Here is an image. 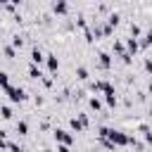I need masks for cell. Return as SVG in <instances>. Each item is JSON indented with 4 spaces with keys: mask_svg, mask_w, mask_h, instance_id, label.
I'll list each match as a JSON object with an SVG mask.
<instances>
[{
    "mask_svg": "<svg viewBox=\"0 0 152 152\" xmlns=\"http://www.w3.org/2000/svg\"><path fill=\"white\" fill-rule=\"evenodd\" d=\"M48 69H50L52 74L59 69V59H57V55H48Z\"/></svg>",
    "mask_w": 152,
    "mask_h": 152,
    "instance_id": "8992f818",
    "label": "cell"
},
{
    "mask_svg": "<svg viewBox=\"0 0 152 152\" xmlns=\"http://www.w3.org/2000/svg\"><path fill=\"white\" fill-rule=\"evenodd\" d=\"M97 66H100V69H109V66H112V57H109L107 52H100V55H97Z\"/></svg>",
    "mask_w": 152,
    "mask_h": 152,
    "instance_id": "277c9868",
    "label": "cell"
},
{
    "mask_svg": "<svg viewBox=\"0 0 152 152\" xmlns=\"http://www.w3.org/2000/svg\"><path fill=\"white\" fill-rule=\"evenodd\" d=\"M88 104H90V109H95V112H97V109H102V104H100V100H97V97H90V100H88Z\"/></svg>",
    "mask_w": 152,
    "mask_h": 152,
    "instance_id": "5bb4252c",
    "label": "cell"
},
{
    "mask_svg": "<svg viewBox=\"0 0 152 152\" xmlns=\"http://www.w3.org/2000/svg\"><path fill=\"white\" fill-rule=\"evenodd\" d=\"M0 88H5V90L10 88V76H7L5 71H0Z\"/></svg>",
    "mask_w": 152,
    "mask_h": 152,
    "instance_id": "30bf717a",
    "label": "cell"
},
{
    "mask_svg": "<svg viewBox=\"0 0 152 152\" xmlns=\"http://www.w3.org/2000/svg\"><path fill=\"white\" fill-rule=\"evenodd\" d=\"M0 116H2V119H12V107L2 104V107H0Z\"/></svg>",
    "mask_w": 152,
    "mask_h": 152,
    "instance_id": "9c48e42d",
    "label": "cell"
},
{
    "mask_svg": "<svg viewBox=\"0 0 152 152\" xmlns=\"http://www.w3.org/2000/svg\"><path fill=\"white\" fill-rule=\"evenodd\" d=\"M55 140L59 142V145H71V135H69V131H64V128H55Z\"/></svg>",
    "mask_w": 152,
    "mask_h": 152,
    "instance_id": "3957f363",
    "label": "cell"
},
{
    "mask_svg": "<svg viewBox=\"0 0 152 152\" xmlns=\"http://www.w3.org/2000/svg\"><path fill=\"white\" fill-rule=\"evenodd\" d=\"M109 142L116 147V145H128V135H124L121 131H114V128H109Z\"/></svg>",
    "mask_w": 152,
    "mask_h": 152,
    "instance_id": "6da1fadb",
    "label": "cell"
},
{
    "mask_svg": "<svg viewBox=\"0 0 152 152\" xmlns=\"http://www.w3.org/2000/svg\"><path fill=\"white\" fill-rule=\"evenodd\" d=\"M45 57H43V52H40V48H33L31 50V64H40Z\"/></svg>",
    "mask_w": 152,
    "mask_h": 152,
    "instance_id": "5b68a950",
    "label": "cell"
},
{
    "mask_svg": "<svg viewBox=\"0 0 152 152\" xmlns=\"http://www.w3.org/2000/svg\"><path fill=\"white\" fill-rule=\"evenodd\" d=\"M104 100H107V104H109V107H114V104H116V93H114V90H112V93H107V95H104Z\"/></svg>",
    "mask_w": 152,
    "mask_h": 152,
    "instance_id": "7c38bea8",
    "label": "cell"
},
{
    "mask_svg": "<svg viewBox=\"0 0 152 152\" xmlns=\"http://www.w3.org/2000/svg\"><path fill=\"white\" fill-rule=\"evenodd\" d=\"M57 152H71L69 145H57Z\"/></svg>",
    "mask_w": 152,
    "mask_h": 152,
    "instance_id": "ac0fdd59",
    "label": "cell"
},
{
    "mask_svg": "<svg viewBox=\"0 0 152 152\" xmlns=\"http://www.w3.org/2000/svg\"><path fill=\"white\" fill-rule=\"evenodd\" d=\"M7 95H10L12 102H24V100H26L24 88H17V86H10V88H7Z\"/></svg>",
    "mask_w": 152,
    "mask_h": 152,
    "instance_id": "7a4b0ae2",
    "label": "cell"
},
{
    "mask_svg": "<svg viewBox=\"0 0 152 152\" xmlns=\"http://www.w3.org/2000/svg\"><path fill=\"white\" fill-rule=\"evenodd\" d=\"M21 45H24L21 36H14V38H12V48H21Z\"/></svg>",
    "mask_w": 152,
    "mask_h": 152,
    "instance_id": "9a60e30c",
    "label": "cell"
},
{
    "mask_svg": "<svg viewBox=\"0 0 152 152\" xmlns=\"http://www.w3.org/2000/svg\"><path fill=\"white\" fill-rule=\"evenodd\" d=\"M145 69H147V71L152 74V59H145Z\"/></svg>",
    "mask_w": 152,
    "mask_h": 152,
    "instance_id": "d6986e66",
    "label": "cell"
},
{
    "mask_svg": "<svg viewBox=\"0 0 152 152\" xmlns=\"http://www.w3.org/2000/svg\"><path fill=\"white\" fill-rule=\"evenodd\" d=\"M76 76H78L81 81H88V69H86V66H78V69H76Z\"/></svg>",
    "mask_w": 152,
    "mask_h": 152,
    "instance_id": "8fae6325",
    "label": "cell"
},
{
    "mask_svg": "<svg viewBox=\"0 0 152 152\" xmlns=\"http://www.w3.org/2000/svg\"><path fill=\"white\" fill-rule=\"evenodd\" d=\"M128 50H131V52L138 50V40H135V38H128Z\"/></svg>",
    "mask_w": 152,
    "mask_h": 152,
    "instance_id": "2e32d148",
    "label": "cell"
},
{
    "mask_svg": "<svg viewBox=\"0 0 152 152\" xmlns=\"http://www.w3.org/2000/svg\"><path fill=\"white\" fill-rule=\"evenodd\" d=\"M28 76H31V78H43V71H40L36 64H28Z\"/></svg>",
    "mask_w": 152,
    "mask_h": 152,
    "instance_id": "52a82bcc",
    "label": "cell"
},
{
    "mask_svg": "<svg viewBox=\"0 0 152 152\" xmlns=\"http://www.w3.org/2000/svg\"><path fill=\"white\" fill-rule=\"evenodd\" d=\"M142 45L147 48V45H152V31H147L145 33V38H142Z\"/></svg>",
    "mask_w": 152,
    "mask_h": 152,
    "instance_id": "e0dca14e",
    "label": "cell"
},
{
    "mask_svg": "<svg viewBox=\"0 0 152 152\" xmlns=\"http://www.w3.org/2000/svg\"><path fill=\"white\" fill-rule=\"evenodd\" d=\"M52 10H55V14H64V12L69 10V5H66V2H55Z\"/></svg>",
    "mask_w": 152,
    "mask_h": 152,
    "instance_id": "ba28073f",
    "label": "cell"
},
{
    "mask_svg": "<svg viewBox=\"0 0 152 152\" xmlns=\"http://www.w3.org/2000/svg\"><path fill=\"white\" fill-rule=\"evenodd\" d=\"M145 140H147V142L152 145V131H145Z\"/></svg>",
    "mask_w": 152,
    "mask_h": 152,
    "instance_id": "ffe728a7",
    "label": "cell"
},
{
    "mask_svg": "<svg viewBox=\"0 0 152 152\" xmlns=\"http://www.w3.org/2000/svg\"><path fill=\"white\" fill-rule=\"evenodd\" d=\"M26 131H28V124H26V121H17V133H19V135H24Z\"/></svg>",
    "mask_w": 152,
    "mask_h": 152,
    "instance_id": "4fadbf2b",
    "label": "cell"
}]
</instances>
